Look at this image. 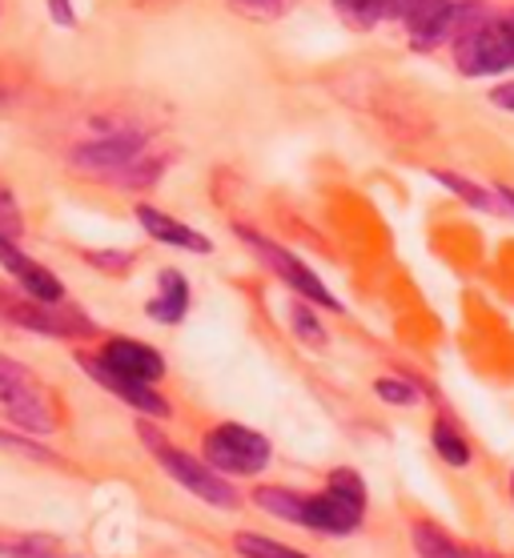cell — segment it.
<instances>
[{
	"instance_id": "cell-24",
	"label": "cell",
	"mask_w": 514,
	"mask_h": 558,
	"mask_svg": "<svg viewBox=\"0 0 514 558\" xmlns=\"http://www.w3.org/2000/svg\"><path fill=\"white\" fill-rule=\"evenodd\" d=\"M289 326L298 330V338L306 345H314V350H322V345H326V330H322V322L314 317V310L306 305V298H301L298 305H289Z\"/></svg>"
},
{
	"instance_id": "cell-20",
	"label": "cell",
	"mask_w": 514,
	"mask_h": 558,
	"mask_svg": "<svg viewBox=\"0 0 514 558\" xmlns=\"http://www.w3.org/2000/svg\"><path fill=\"white\" fill-rule=\"evenodd\" d=\"M415 550L418 558H470L458 543H451L439 526L430 522H415Z\"/></svg>"
},
{
	"instance_id": "cell-12",
	"label": "cell",
	"mask_w": 514,
	"mask_h": 558,
	"mask_svg": "<svg viewBox=\"0 0 514 558\" xmlns=\"http://www.w3.org/2000/svg\"><path fill=\"white\" fill-rule=\"evenodd\" d=\"M100 357L105 362H113L121 374H129V378L138 381H157L165 378V357L153 350V345L145 342H133V338H113V342L100 345Z\"/></svg>"
},
{
	"instance_id": "cell-27",
	"label": "cell",
	"mask_w": 514,
	"mask_h": 558,
	"mask_svg": "<svg viewBox=\"0 0 514 558\" xmlns=\"http://www.w3.org/2000/svg\"><path fill=\"white\" fill-rule=\"evenodd\" d=\"M229 4L250 21H274L289 9V0H229Z\"/></svg>"
},
{
	"instance_id": "cell-7",
	"label": "cell",
	"mask_w": 514,
	"mask_h": 558,
	"mask_svg": "<svg viewBox=\"0 0 514 558\" xmlns=\"http://www.w3.org/2000/svg\"><path fill=\"white\" fill-rule=\"evenodd\" d=\"M238 238L250 245V254L258 257L265 269H274L277 278L286 281V286L298 293V298H306L310 305H322V310H342L338 298H334V293L322 286V278H318L314 269L306 266L301 257H294L289 250H282V245L270 242L265 233H258V229H250V226H238Z\"/></svg>"
},
{
	"instance_id": "cell-29",
	"label": "cell",
	"mask_w": 514,
	"mask_h": 558,
	"mask_svg": "<svg viewBox=\"0 0 514 558\" xmlns=\"http://www.w3.org/2000/svg\"><path fill=\"white\" fill-rule=\"evenodd\" d=\"M490 101L499 105V109H506V113H514V81H511V85H499V89H490Z\"/></svg>"
},
{
	"instance_id": "cell-5",
	"label": "cell",
	"mask_w": 514,
	"mask_h": 558,
	"mask_svg": "<svg viewBox=\"0 0 514 558\" xmlns=\"http://www.w3.org/2000/svg\"><path fill=\"white\" fill-rule=\"evenodd\" d=\"M366 519V483L354 470H334L322 495H310V510H306V526L314 534H354Z\"/></svg>"
},
{
	"instance_id": "cell-16",
	"label": "cell",
	"mask_w": 514,
	"mask_h": 558,
	"mask_svg": "<svg viewBox=\"0 0 514 558\" xmlns=\"http://www.w3.org/2000/svg\"><path fill=\"white\" fill-rule=\"evenodd\" d=\"M253 502H258L262 510H270L274 519H286V522L306 526L310 495H298V490H286V486H258V490H253Z\"/></svg>"
},
{
	"instance_id": "cell-14",
	"label": "cell",
	"mask_w": 514,
	"mask_h": 558,
	"mask_svg": "<svg viewBox=\"0 0 514 558\" xmlns=\"http://www.w3.org/2000/svg\"><path fill=\"white\" fill-rule=\"evenodd\" d=\"M186 314H189L186 278H181L177 269H162V278H157V293H153V302H150V317L153 322H162V326H177Z\"/></svg>"
},
{
	"instance_id": "cell-33",
	"label": "cell",
	"mask_w": 514,
	"mask_h": 558,
	"mask_svg": "<svg viewBox=\"0 0 514 558\" xmlns=\"http://www.w3.org/2000/svg\"><path fill=\"white\" fill-rule=\"evenodd\" d=\"M511 495H514V478H511Z\"/></svg>"
},
{
	"instance_id": "cell-31",
	"label": "cell",
	"mask_w": 514,
	"mask_h": 558,
	"mask_svg": "<svg viewBox=\"0 0 514 558\" xmlns=\"http://www.w3.org/2000/svg\"><path fill=\"white\" fill-rule=\"evenodd\" d=\"M466 555H470V558H502V555H490V550H482V546H470Z\"/></svg>"
},
{
	"instance_id": "cell-4",
	"label": "cell",
	"mask_w": 514,
	"mask_h": 558,
	"mask_svg": "<svg viewBox=\"0 0 514 558\" xmlns=\"http://www.w3.org/2000/svg\"><path fill=\"white\" fill-rule=\"evenodd\" d=\"M0 317L13 322L21 330L45 333V338H93L97 326L88 322L73 302H40V298H28L25 290H0Z\"/></svg>"
},
{
	"instance_id": "cell-22",
	"label": "cell",
	"mask_w": 514,
	"mask_h": 558,
	"mask_svg": "<svg viewBox=\"0 0 514 558\" xmlns=\"http://www.w3.org/2000/svg\"><path fill=\"white\" fill-rule=\"evenodd\" d=\"M430 178L439 181V185H446V190H451V193H458V197H463V202H470V205H475V209H487V214H494V209H499V202H502L499 193L478 190L475 181H463V178H458V173H446V169H434Z\"/></svg>"
},
{
	"instance_id": "cell-34",
	"label": "cell",
	"mask_w": 514,
	"mask_h": 558,
	"mask_svg": "<svg viewBox=\"0 0 514 558\" xmlns=\"http://www.w3.org/2000/svg\"><path fill=\"white\" fill-rule=\"evenodd\" d=\"M511 25H514V13H511Z\"/></svg>"
},
{
	"instance_id": "cell-11",
	"label": "cell",
	"mask_w": 514,
	"mask_h": 558,
	"mask_svg": "<svg viewBox=\"0 0 514 558\" xmlns=\"http://www.w3.org/2000/svg\"><path fill=\"white\" fill-rule=\"evenodd\" d=\"M454 16H458V4H451V0H410L402 21H406V33L418 49H430L454 33Z\"/></svg>"
},
{
	"instance_id": "cell-23",
	"label": "cell",
	"mask_w": 514,
	"mask_h": 558,
	"mask_svg": "<svg viewBox=\"0 0 514 558\" xmlns=\"http://www.w3.org/2000/svg\"><path fill=\"white\" fill-rule=\"evenodd\" d=\"M234 546H238V555H246V558H310V555H301V550H294V546L274 543V538H262V534H250V531L238 534Z\"/></svg>"
},
{
	"instance_id": "cell-32",
	"label": "cell",
	"mask_w": 514,
	"mask_h": 558,
	"mask_svg": "<svg viewBox=\"0 0 514 558\" xmlns=\"http://www.w3.org/2000/svg\"><path fill=\"white\" fill-rule=\"evenodd\" d=\"M499 197H502V202H506V205H511V209H514V190H499Z\"/></svg>"
},
{
	"instance_id": "cell-21",
	"label": "cell",
	"mask_w": 514,
	"mask_h": 558,
	"mask_svg": "<svg viewBox=\"0 0 514 558\" xmlns=\"http://www.w3.org/2000/svg\"><path fill=\"white\" fill-rule=\"evenodd\" d=\"M0 450H13V454L28 458V462H45V466H61V454L57 450H49V446L40 442L37 434H9L0 430Z\"/></svg>"
},
{
	"instance_id": "cell-19",
	"label": "cell",
	"mask_w": 514,
	"mask_h": 558,
	"mask_svg": "<svg viewBox=\"0 0 514 558\" xmlns=\"http://www.w3.org/2000/svg\"><path fill=\"white\" fill-rule=\"evenodd\" d=\"M338 9L354 25H374L382 16H402L410 9V0H338Z\"/></svg>"
},
{
	"instance_id": "cell-10",
	"label": "cell",
	"mask_w": 514,
	"mask_h": 558,
	"mask_svg": "<svg viewBox=\"0 0 514 558\" xmlns=\"http://www.w3.org/2000/svg\"><path fill=\"white\" fill-rule=\"evenodd\" d=\"M0 266L13 274L16 286H21L28 298H40V302H61L64 298V286L57 281V274H52L49 266H40V262H33V257H28L13 238H4V233H0Z\"/></svg>"
},
{
	"instance_id": "cell-18",
	"label": "cell",
	"mask_w": 514,
	"mask_h": 558,
	"mask_svg": "<svg viewBox=\"0 0 514 558\" xmlns=\"http://www.w3.org/2000/svg\"><path fill=\"white\" fill-rule=\"evenodd\" d=\"M430 442H434V450H439V458L446 462V466H454V470L470 466V442H466V434L458 430L446 414L434 418V426H430Z\"/></svg>"
},
{
	"instance_id": "cell-3",
	"label": "cell",
	"mask_w": 514,
	"mask_h": 558,
	"mask_svg": "<svg viewBox=\"0 0 514 558\" xmlns=\"http://www.w3.org/2000/svg\"><path fill=\"white\" fill-rule=\"evenodd\" d=\"M454 64L466 76H494L514 64V25L511 16H475L454 33Z\"/></svg>"
},
{
	"instance_id": "cell-13",
	"label": "cell",
	"mask_w": 514,
	"mask_h": 558,
	"mask_svg": "<svg viewBox=\"0 0 514 558\" xmlns=\"http://www.w3.org/2000/svg\"><path fill=\"white\" fill-rule=\"evenodd\" d=\"M138 221L150 238H157V242H165V245H177V250H189V254H210V250H214V242H210L205 233L189 229L186 221H177V217L162 214L157 205H138Z\"/></svg>"
},
{
	"instance_id": "cell-8",
	"label": "cell",
	"mask_w": 514,
	"mask_h": 558,
	"mask_svg": "<svg viewBox=\"0 0 514 558\" xmlns=\"http://www.w3.org/2000/svg\"><path fill=\"white\" fill-rule=\"evenodd\" d=\"M76 366L85 369V374L97 381V386H105V390L113 393V398H121L125 407H133L138 414H145V418H169V414H174V407L165 402L162 393L153 390L150 381L129 378V374H121L113 362H105L100 354H76Z\"/></svg>"
},
{
	"instance_id": "cell-15",
	"label": "cell",
	"mask_w": 514,
	"mask_h": 558,
	"mask_svg": "<svg viewBox=\"0 0 514 558\" xmlns=\"http://www.w3.org/2000/svg\"><path fill=\"white\" fill-rule=\"evenodd\" d=\"M0 558H73V550L49 534L0 531Z\"/></svg>"
},
{
	"instance_id": "cell-25",
	"label": "cell",
	"mask_w": 514,
	"mask_h": 558,
	"mask_svg": "<svg viewBox=\"0 0 514 558\" xmlns=\"http://www.w3.org/2000/svg\"><path fill=\"white\" fill-rule=\"evenodd\" d=\"M374 390L382 402H390V407H415L418 402V386L410 378H378Z\"/></svg>"
},
{
	"instance_id": "cell-17",
	"label": "cell",
	"mask_w": 514,
	"mask_h": 558,
	"mask_svg": "<svg viewBox=\"0 0 514 558\" xmlns=\"http://www.w3.org/2000/svg\"><path fill=\"white\" fill-rule=\"evenodd\" d=\"M169 161H174V157H157V153L145 149L138 161H129L125 169L109 173L105 181H113V185H121V190H150V185H157V181L165 178Z\"/></svg>"
},
{
	"instance_id": "cell-26",
	"label": "cell",
	"mask_w": 514,
	"mask_h": 558,
	"mask_svg": "<svg viewBox=\"0 0 514 558\" xmlns=\"http://www.w3.org/2000/svg\"><path fill=\"white\" fill-rule=\"evenodd\" d=\"M0 233H4V238H13V242H21V233H25L21 205H16V197L9 193V185H0Z\"/></svg>"
},
{
	"instance_id": "cell-2",
	"label": "cell",
	"mask_w": 514,
	"mask_h": 558,
	"mask_svg": "<svg viewBox=\"0 0 514 558\" xmlns=\"http://www.w3.org/2000/svg\"><path fill=\"white\" fill-rule=\"evenodd\" d=\"M0 418L37 434V438H49L57 430L52 393L40 386L37 374L25 362H16L9 354H0Z\"/></svg>"
},
{
	"instance_id": "cell-28",
	"label": "cell",
	"mask_w": 514,
	"mask_h": 558,
	"mask_svg": "<svg viewBox=\"0 0 514 558\" xmlns=\"http://www.w3.org/2000/svg\"><path fill=\"white\" fill-rule=\"evenodd\" d=\"M88 266L105 269V274H113V278H121V274H129V266L138 262L133 254H121V250H100V254H85Z\"/></svg>"
},
{
	"instance_id": "cell-1",
	"label": "cell",
	"mask_w": 514,
	"mask_h": 558,
	"mask_svg": "<svg viewBox=\"0 0 514 558\" xmlns=\"http://www.w3.org/2000/svg\"><path fill=\"white\" fill-rule=\"evenodd\" d=\"M138 434H141V442H145V450L157 458V466H162L177 486H186L193 498H201V502H210V507H217V510H238L241 507V495L234 490L229 474L214 470L210 462H198V458L186 454V450H177V446L169 442L153 422H141Z\"/></svg>"
},
{
	"instance_id": "cell-30",
	"label": "cell",
	"mask_w": 514,
	"mask_h": 558,
	"mask_svg": "<svg viewBox=\"0 0 514 558\" xmlns=\"http://www.w3.org/2000/svg\"><path fill=\"white\" fill-rule=\"evenodd\" d=\"M49 9L57 25H73V4H69V0H49Z\"/></svg>"
},
{
	"instance_id": "cell-6",
	"label": "cell",
	"mask_w": 514,
	"mask_h": 558,
	"mask_svg": "<svg viewBox=\"0 0 514 558\" xmlns=\"http://www.w3.org/2000/svg\"><path fill=\"white\" fill-rule=\"evenodd\" d=\"M201 454L214 470L229 474V478H241V474H258V470L270 466V454L274 446L262 430L253 426H241V422H222L214 430L201 438Z\"/></svg>"
},
{
	"instance_id": "cell-9",
	"label": "cell",
	"mask_w": 514,
	"mask_h": 558,
	"mask_svg": "<svg viewBox=\"0 0 514 558\" xmlns=\"http://www.w3.org/2000/svg\"><path fill=\"white\" fill-rule=\"evenodd\" d=\"M150 149L141 133H109V137L85 141L73 149V166L97 173V178H109L117 169H125L129 161H138L141 153Z\"/></svg>"
}]
</instances>
